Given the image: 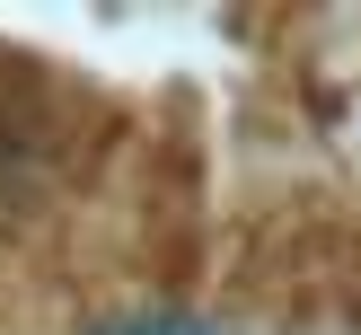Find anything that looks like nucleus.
<instances>
[{
    "label": "nucleus",
    "mask_w": 361,
    "mask_h": 335,
    "mask_svg": "<svg viewBox=\"0 0 361 335\" xmlns=\"http://www.w3.org/2000/svg\"><path fill=\"white\" fill-rule=\"evenodd\" d=\"M88 335H221V327H203V317H176V309H141V317H106V327H88Z\"/></svg>",
    "instance_id": "f257e3e1"
}]
</instances>
